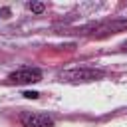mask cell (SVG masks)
Segmentation results:
<instances>
[{"instance_id":"cell-1","label":"cell","mask_w":127,"mask_h":127,"mask_svg":"<svg viewBox=\"0 0 127 127\" xmlns=\"http://www.w3.org/2000/svg\"><path fill=\"white\" fill-rule=\"evenodd\" d=\"M127 30V20H107V22H97V24H89L85 28L79 30V34H91V36H109V34H117V32H125Z\"/></svg>"},{"instance_id":"cell-2","label":"cell","mask_w":127,"mask_h":127,"mask_svg":"<svg viewBox=\"0 0 127 127\" xmlns=\"http://www.w3.org/2000/svg\"><path fill=\"white\" fill-rule=\"evenodd\" d=\"M42 79V71L38 67H20L16 71H12L8 75V83H16V85H26V83H36Z\"/></svg>"},{"instance_id":"cell-3","label":"cell","mask_w":127,"mask_h":127,"mask_svg":"<svg viewBox=\"0 0 127 127\" xmlns=\"http://www.w3.org/2000/svg\"><path fill=\"white\" fill-rule=\"evenodd\" d=\"M105 73L101 69H91V67H79V69H69V71H64L60 77L64 81H93V79H99L103 77Z\"/></svg>"},{"instance_id":"cell-4","label":"cell","mask_w":127,"mask_h":127,"mask_svg":"<svg viewBox=\"0 0 127 127\" xmlns=\"http://www.w3.org/2000/svg\"><path fill=\"white\" fill-rule=\"evenodd\" d=\"M20 123L24 127H54L52 117H48L46 113H36V111H24L20 115Z\"/></svg>"},{"instance_id":"cell-5","label":"cell","mask_w":127,"mask_h":127,"mask_svg":"<svg viewBox=\"0 0 127 127\" xmlns=\"http://www.w3.org/2000/svg\"><path fill=\"white\" fill-rule=\"evenodd\" d=\"M28 8H30L32 12H36V14H42L46 6H44L42 2H30V4H28Z\"/></svg>"},{"instance_id":"cell-6","label":"cell","mask_w":127,"mask_h":127,"mask_svg":"<svg viewBox=\"0 0 127 127\" xmlns=\"http://www.w3.org/2000/svg\"><path fill=\"white\" fill-rule=\"evenodd\" d=\"M38 91H24V97H28V99H38Z\"/></svg>"},{"instance_id":"cell-7","label":"cell","mask_w":127,"mask_h":127,"mask_svg":"<svg viewBox=\"0 0 127 127\" xmlns=\"http://www.w3.org/2000/svg\"><path fill=\"white\" fill-rule=\"evenodd\" d=\"M121 50H123V52H127V42H125V44L121 46Z\"/></svg>"}]
</instances>
